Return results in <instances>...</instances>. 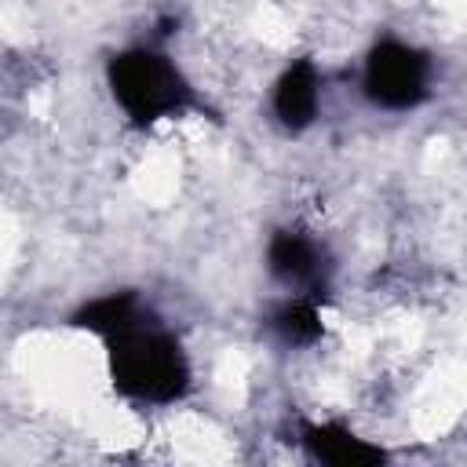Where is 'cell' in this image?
Masks as SVG:
<instances>
[{
  "label": "cell",
  "instance_id": "obj_1",
  "mask_svg": "<svg viewBox=\"0 0 467 467\" xmlns=\"http://www.w3.org/2000/svg\"><path fill=\"white\" fill-rule=\"evenodd\" d=\"M69 325L102 339L109 383L117 394L142 405H175L190 394V358L179 336L139 299V292L120 288L95 296L69 314Z\"/></svg>",
  "mask_w": 467,
  "mask_h": 467
},
{
  "label": "cell",
  "instance_id": "obj_2",
  "mask_svg": "<svg viewBox=\"0 0 467 467\" xmlns=\"http://www.w3.org/2000/svg\"><path fill=\"white\" fill-rule=\"evenodd\" d=\"M106 84L113 102L135 128L186 113L197 99L186 73L157 44H131L106 58Z\"/></svg>",
  "mask_w": 467,
  "mask_h": 467
},
{
  "label": "cell",
  "instance_id": "obj_3",
  "mask_svg": "<svg viewBox=\"0 0 467 467\" xmlns=\"http://www.w3.org/2000/svg\"><path fill=\"white\" fill-rule=\"evenodd\" d=\"M434 62L423 47H412L398 36H383L368 47L361 66V91L376 109L405 113L431 99Z\"/></svg>",
  "mask_w": 467,
  "mask_h": 467
},
{
  "label": "cell",
  "instance_id": "obj_4",
  "mask_svg": "<svg viewBox=\"0 0 467 467\" xmlns=\"http://www.w3.org/2000/svg\"><path fill=\"white\" fill-rule=\"evenodd\" d=\"M266 270L277 285L299 296H317L325 299L328 277H332V259L321 241L296 226H281L266 241Z\"/></svg>",
  "mask_w": 467,
  "mask_h": 467
},
{
  "label": "cell",
  "instance_id": "obj_5",
  "mask_svg": "<svg viewBox=\"0 0 467 467\" xmlns=\"http://www.w3.org/2000/svg\"><path fill=\"white\" fill-rule=\"evenodd\" d=\"M274 117L285 131H306L317 120V106H321V73L310 58H296L281 69V77L274 80V95H270Z\"/></svg>",
  "mask_w": 467,
  "mask_h": 467
},
{
  "label": "cell",
  "instance_id": "obj_6",
  "mask_svg": "<svg viewBox=\"0 0 467 467\" xmlns=\"http://www.w3.org/2000/svg\"><path fill=\"white\" fill-rule=\"evenodd\" d=\"M299 445L306 449L310 460L328 463V467H376L387 460V452L365 438H358L347 423L325 420V423H299Z\"/></svg>",
  "mask_w": 467,
  "mask_h": 467
},
{
  "label": "cell",
  "instance_id": "obj_7",
  "mask_svg": "<svg viewBox=\"0 0 467 467\" xmlns=\"http://www.w3.org/2000/svg\"><path fill=\"white\" fill-rule=\"evenodd\" d=\"M270 328L288 347H310V343H317L321 332H325V325H321V299L317 296L288 292V299H281L270 310Z\"/></svg>",
  "mask_w": 467,
  "mask_h": 467
}]
</instances>
